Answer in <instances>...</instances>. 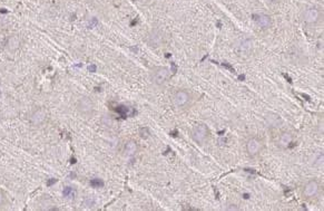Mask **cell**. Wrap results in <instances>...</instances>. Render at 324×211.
<instances>
[{
  "instance_id": "1",
  "label": "cell",
  "mask_w": 324,
  "mask_h": 211,
  "mask_svg": "<svg viewBox=\"0 0 324 211\" xmlns=\"http://www.w3.org/2000/svg\"><path fill=\"white\" fill-rule=\"evenodd\" d=\"M169 78V70L166 67H155L151 70V79L156 85H164Z\"/></svg>"
},
{
  "instance_id": "2",
  "label": "cell",
  "mask_w": 324,
  "mask_h": 211,
  "mask_svg": "<svg viewBox=\"0 0 324 211\" xmlns=\"http://www.w3.org/2000/svg\"><path fill=\"white\" fill-rule=\"evenodd\" d=\"M192 137L195 142H197L198 144H203L208 137V128L204 124H198L193 128L192 132Z\"/></svg>"
},
{
  "instance_id": "3",
  "label": "cell",
  "mask_w": 324,
  "mask_h": 211,
  "mask_svg": "<svg viewBox=\"0 0 324 211\" xmlns=\"http://www.w3.org/2000/svg\"><path fill=\"white\" fill-rule=\"evenodd\" d=\"M261 142L260 140L257 139H255V137H252V139H250L248 141H247L246 143V152L247 154L250 155V156H256V155L260 153L261 151Z\"/></svg>"
},
{
  "instance_id": "4",
  "label": "cell",
  "mask_w": 324,
  "mask_h": 211,
  "mask_svg": "<svg viewBox=\"0 0 324 211\" xmlns=\"http://www.w3.org/2000/svg\"><path fill=\"white\" fill-rule=\"evenodd\" d=\"M189 101V94L186 91H177L173 96V103L176 107L185 106Z\"/></svg>"
},
{
  "instance_id": "5",
  "label": "cell",
  "mask_w": 324,
  "mask_h": 211,
  "mask_svg": "<svg viewBox=\"0 0 324 211\" xmlns=\"http://www.w3.org/2000/svg\"><path fill=\"white\" fill-rule=\"evenodd\" d=\"M254 22L263 29H267L272 26V19L268 15L265 13H258V15H253Z\"/></svg>"
},
{
  "instance_id": "6",
  "label": "cell",
  "mask_w": 324,
  "mask_h": 211,
  "mask_svg": "<svg viewBox=\"0 0 324 211\" xmlns=\"http://www.w3.org/2000/svg\"><path fill=\"white\" fill-rule=\"evenodd\" d=\"M319 188H320L319 183H317L315 180L308 181L305 185V187H304L303 194H304V197H306V198H312V197L317 194V192H319Z\"/></svg>"
},
{
  "instance_id": "7",
  "label": "cell",
  "mask_w": 324,
  "mask_h": 211,
  "mask_svg": "<svg viewBox=\"0 0 324 211\" xmlns=\"http://www.w3.org/2000/svg\"><path fill=\"white\" fill-rule=\"evenodd\" d=\"M320 19V11L315 8H310L304 12V22L308 24H315Z\"/></svg>"
},
{
  "instance_id": "8",
  "label": "cell",
  "mask_w": 324,
  "mask_h": 211,
  "mask_svg": "<svg viewBox=\"0 0 324 211\" xmlns=\"http://www.w3.org/2000/svg\"><path fill=\"white\" fill-rule=\"evenodd\" d=\"M93 110H94V104L89 98H87V97H82V98L79 101V111L82 113V114H86V115L91 114Z\"/></svg>"
},
{
  "instance_id": "9",
  "label": "cell",
  "mask_w": 324,
  "mask_h": 211,
  "mask_svg": "<svg viewBox=\"0 0 324 211\" xmlns=\"http://www.w3.org/2000/svg\"><path fill=\"white\" fill-rule=\"evenodd\" d=\"M291 142H292V134L289 133V132H285V133H283L281 137H280L277 145H279L281 149H286Z\"/></svg>"
},
{
  "instance_id": "10",
  "label": "cell",
  "mask_w": 324,
  "mask_h": 211,
  "mask_svg": "<svg viewBox=\"0 0 324 211\" xmlns=\"http://www.w3.org/2000/svg\"><path fill=\"white\" fill-rule=\"evenodd\" d=\"M46 118V113L43 110H38L36 111L31 116V123L34 125H40L43 124V122Z\"/></svg>"
},
{
  "instance_id": "11",
  "label": "cell",
  "mask_w": 324,
  "mask_h": 211,
  "mask_svg": "<svg viewBox=\"0 0 324 211\" xmlns=\"http://www.w3.org/2000/svg\"><path fill=\"white\" fill-rule=\"evenodd\" d=\"M137 152V144L135 141H128L125 145V153L127 156H133Z\"/></svg>"
},
{
  "instance_id": "12",
  "label": "cell",
  "mask_w": 324,
  "mask_h": 211,
  "mask_svg": "<svg viewBox=\"0 0 324 211\" xmlns=\"http://www.w3.org/2000/svg\"><path fill=\"white\" fill-rule=\"evenodd\" d=\"M62 197L66 199H74L76 197V190L72 187H65L62 189Z\"/></svg>"
},
{
  "instance_id": "13",
  "label": "cell",
  "mask_w": 324,
  "mask_h": 211,
  "mask_svg": "<svg viewBox=\"0 0 324 211\" xmlns=\"http://www.w3.org/2000/svg\"><path fill=\"white\" fill-rule=\"evenodd\" d=\"M148 43L150 46H154V47H157V46L160 45L162 43V36L160 34H157V35H154V32L149 36V39H148Z\"/></svg>"
},
{
  "instance_id": "14",
  "label": "cell",
  "mask_w": 324,
  "mask_h": 211,
  "mask_svg": "<svg viewBox=\"0 0 324 211\" xmlns=\"http://www.w3.org/2000/svg\"><path fill=\"white\" fill-rule=\"evenodd\" d=\"M89 185L93 188H103L105 185V182L101 179H98V178H94V179L90 180Z\"/></svg>"
},
{
  "instance_id": "15",
  "label": "cell",
  "mask_w": 324,
  "mask_h": 211,
  "mask_svg": "<svg viewBox=\"0 0 324 211\" xmlns=\"http://www.w3.org/2000/svg\"><path fill=\"white\" fill-rule=\"evenodd\" d=\"M97 25H98V20H97V18H91L90 20H89V22H88V28L93 29V28H95Z\"/></svg>"
},
{
  "instance_id": "16",
  "label": "cell",
  "mask_w": 324,
  "mask_h": 211,
  "mask_svg": "<svg viewBox=\"0 0 324 211\" xmlns=\"http://www.w3.org/2000/svg\"><path fill=\"white\" fill-rule=\"evenodd\" d=\"M85 204H86V207H93L94 204H95V201H94L91 198H88L87 200H86Z\"/></svg>"
},
{
  "instance_id": "17",
  "label": "cell",
  "mask_w": 324,
  "mask_h": 211,
  "mask_svg": "<svg viewBox=\"0 0 324 211\" xmlns=\"http://www.w3.org/2000/svg\"><path fill=\"white\" fill-rule=\"evenodd\" d=\"M226 210H229V211H238V210H241V209H239L238 207L235 206V204H231L229 207H227V208H226Z\"/></svg>"
},
{
  "instance_id": "18",
  "label": "cell",
  "mask_w": 324,
  "mask_h": 211,
  "mask_svg": "<svg viewBox=\"0 0 324 211\" xmlns=\"http://www.w3.org/2000/svg\"><path fill=\"white\" fill-rule=\"evenodd\" d=\"M88 70H89V72H91V73H95L96 72V70H97V66H96V65H89V66H88Z\"/></svg>"
},
{
  "instance_id": "19",
  "label": "cell",
  "mask_w": 324,
  "mask_h": 211,
  "mask_svg": "<svg viewBox=\"0 0 324 211\" xmlns=\"http://www.w3.org/2000/svg\"><path fill=\"white\" fill-rule=\"evenodd\" d=\"M57 182V179H50V180H48L47 182V187H51L53 185H55Z\"/></svg>"
},
{
  "instance_id": "20",
  "label": "cell",
  "mask_w": 324,
  "mask_h": 211,
  "mask_svg": "<svg viewBox=\"0 0 324 211\" xmlns=\"http://www.w3.org/2000/svg\"><path fill=\"white\" fill-rule=\"evenodd\" d=\"M1 203H2V194L0 193V204H1Z\"/></svg>"
},
{
  "instance_id": "21",
  "label": "cell",
  "mask_w": 324,
  "mask_h": 211,
  "mask_svg": "<svg viewBox=\"0 0 324 211\" xmlns=\"http://www.w3.org/2000/svg\"><path fill=\"white\" fill-rule=\"evenodd\" d=\"M270 1H279V0H270Z\"/></svg>"
},
{
  "instance_id": "22",
  "label": "cell",
  "mask_w": 324,
  "mask_h": 211,
  "mask_svg": "<svg viewBox=\"0 0 324 211\" xmlns=\"http://www.w3.org/2000/svg\"><path fill=\"white\" fill-rule=\"evenodd\" d=\"M0 96H1V91H0Z\"/></svg>"
}]
</instances>
